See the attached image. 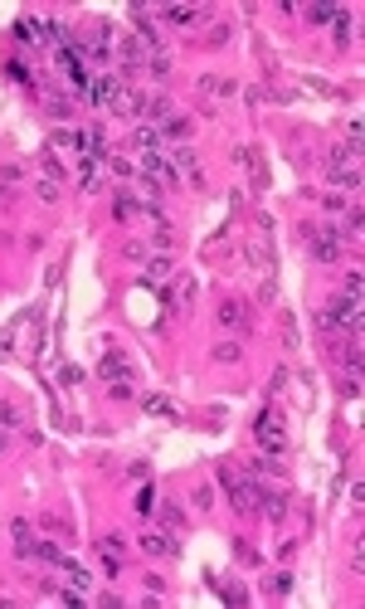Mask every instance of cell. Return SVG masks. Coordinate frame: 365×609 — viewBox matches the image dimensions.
I'll return each mask as SVG.
<instances>
[{
  "mask_svg": "<svg viewBox=\"0 0 365 609\" xmlns=\"http://www.w3.org/2000/svg\"><path fill=\"white\" fill-rule=\"evenodd\" d=\"M20 424V414H15V405H0V429H15Z\"/></svg>",
  "mask_w": 365,
  "mask_h": 609,
  "instance_id": "obj_25",
  "label": "cell"
},
{
  "mask_svg": "<svg viewBox=\"0 0 365 609\" xmlns=\"http://www.w3.org/2000/svg\"><path fill=\"white\" fill-rule=\"evenodd\" d=\"M283 342H287V347H302V337H297V322H292L287 312H283Z\"/></svg>",
  "mask_w": 365,
  "mask_h": 609,
  "instance_id": "obj_22",
  "label": "cell"
},
{
  "mask_svg": "<svg viewBox=\"0 0 365 609\" xmlns=\"http://www.w3.org/2000/svg\"><path fill=\"white\" fill-rule=\"evenodd\" d=\"M141 405H146V414H161V419H180V405H175V400H166V395H146Z\"/></svg>",
  "mask_w": 365,
  "mask_h": 609,
  "instance_id": "obj_10",
  "label": "cell"
},
{
  "mask_svg": "<svg viewBox=\"0 0 365 609\" xmlns=\"http://www.w3.org/2000/svg\"><path fill=\"white\" fill-rule=\"evenodd\" d=\"M219 487L229 492L234 512H253V478H243L234 463H219Z\"/></svg>",
  "mask_w": 365,
  "mask_h": 609,
  "instance_id": "obj_2",
  "label": "cell"
},
{
  "mask_svg": "<svg viewBox=\"0 0 365 609\" xmlns=\"http://www.w3.org/2000/svg\"><path fill=\"white\" fill-rule=\"evenodd\" d=\"M195 507H200V512L204 507H214V492H209V487H195Z\"/></svg>",
  "mask_w": 365,
  "mask_h": 609,
  "instance_id": "obj_28",
  "label": "cell"
},
{
  "mask_svg": "<svg viewBox=\"0 0 365 609\" xmlns=\"http://www.w3.org/2000/svg\"><path fill=\"white\" fill-rule=\"evenodd\" d=\"M151 507H156V492H151V487H146V492H141V497H137V512H151Z\"/></svg>",
  "mask_w": 365,
  "mask_h": 609,
  "instance_id": "obj_29",
  "label": "cell"
},
{
  "mask_svg": "<svg viewBox=\"0 0 365 609\" xmlns=\"http://www.w3.org/2000/svg\"><path fill=\"white\" fill-rule=\"evenodd\" d=\"M146 268H151V273H146V283H156V278H170V273H175V263L166 259V254H161V259H151Z\"/></svg>",
  "mask_w": 365,
  "mask_h": 609,
  "instance_id": "obj_16",
  "label": "cell"
},
{
  "mask_svg": "<svg viewBox=\"0 0 365 609\" xmlns=\"http://www.w3.org/2000/svg\"><path fill=\"white\" fill-rule=\"evenodd\" d=\"M195 303V278H180L175 283V298H170V307H190Z\"/></svg>",
  "mask_w": 365,
  "mask_h": 609,
  "instance_id": "obj_15",
  "label": "cell"
},
{
  "mask_svg": "<svg viewBox=\"0 0 365 609\" xmlns=\"http://www.w3.org/2000/svg\"><path fill=\"white\" fill-rule=\"evenodd\" d=\"M161 15L170 20V25H195V15H200V10H190V5H166Z\"/></svg>",
  "mask_w": 365,
  "mask_h": 609,
  "instance_id": "obj_14",
  "label": "cell"
},
{
  "mask_svg": "<svg viewBox=\"0 0 365 609\" xmlns=\"http://www.w3.org/2000/svg\"><path fill=\"white\" fill-rule=\"evenodd\" d=\"M302 244H307V254H312L317 263H341V254H346V249L336 244V234H331V224H317V229L307 224V234H302Z\"/></svg>",
  "mask_w": 365,
  "mask_h": 609,
  "instance_id": "obj_3",
  "label": "cell"
},
{
  "mask_svg": "<svg viewBox=\"0 0 365 609\" xmlns=\"http://www.w3.org/2000/svg\"><path fill=\"white\" fill-rule=\"evenodd\" d=\"M361 293H365V278H361V268H351V273H346V298L361 303Z\"/></svg>",
  "mask_w": 365,
  "mask_h": 609,
  "instance_id": "obj_17",
  "label": "cell"
},
{
  "mask_svg": "<svg viewBox=\"0 0 365 609\" xmlns=\"http://www.w3.org/2000/svg\"><path fill=\"white\" fill-rule=\"evenodd\" d=\"M268 595H292V575H287V570H278V575L268 580Z\"/></svg>",
  "mask_w": 365,
  "mask_h": 609,
  "instance_id": "obj_19",
  "label": "cell"
},
{
  "mask_svg": "<svg viewBox=\"0 0 365 609\" xmlns=\"http://www.w3.org/2000/svg\"><path fill=\"white\" fill-rule=\"evenodd\" d=\"M253 434H258L263 448H273V453H283V448H287V424H283V414H278V410H263V414L253 419Z\"/></svg>",
  "mask_w": 365,
  "mask_h": 609,
  "instance_id": "obj_4",
  "label": "cell"
},
{
  "mask_svg": "<svg viewBox=\"0 0 365 609\" xmlns=\"http://www.w3.org/2000/svg\"><path fill=\"white\" fill-rule=\"evenodd\" d=\"M307 20H317V25H326V20H336V10H331V5H312V10H307Z\"/></svg>",
  "mask_w": 365,
  "mask_h": 609,
  "instance_id": "obj_24",
  "label": "cell"
},
{
  "mask_svg": "<svg viewBox=\"0 0 365 609\" xmlns=\"http://www.w3.org/2000/svg\"><path fill=\"white\" fill-rule=\"evenodd\" d=\"M219 322H224V327H248V307L243 303H224L219 307Z\"/></svg>",
  "mask_w": 365,
  "mask_h": 609,
  "instance_id": "obj_11",
  "label": "cell"
},
{
  "mask_svg": "<svg viewBox=\"0 0 365 609\" xmlns=\"http://www.w3.org/2000/svg\"><path fill=\"white\" fill-rule=\"evenodd\" d=\"M214 361H219V366L239 361V347H234V342H219V347H214Z\"/></svg>",
  "mask_w": 365,
  "mask_h": 609,
  "instance_id": "obj_21",
  "label": "cell"
},
{
  "mask_svg": "<svg viewBox=\"0 0 365 609\" xmlns=\"http://www.w3.org/2000/svg\"><path fill=\"white\" fill-rule=\"evenodd\" d=\"M0 453H5V429H0Z\"/></svg>",
  "mask_w": 365,
  "mask_h": 609,
  "instance_id": "obj_31",
  "label": "cell"
},
{
  "mask_svg": "<svg viewBox=\"0 0 365 609\" xmlns=\"http://www.w3.org/2000/svg\"><path fill=\"white\" fill-rule=\"evenodd\" d=\"M146 171L156 175V180H175V175H170V166H166V156H146Z\"/></svg>",
  "mask_w": 365,
  "mask_h": 609,
  "instance_id": "obj_20",
  "label": "cell"
},
{
  "mask_svg": "<svg viewBox=\"0 0 365 609\" xmlns=\"http://www.w3.org/2000/svg\"><path fill=\"white\" fill-rule=\"evenodd\" d=\"M137 151L141 156H166V132L161 127H137Z\"/></svg>",
  "mask_w": 365,
  "mask_h": 609,
  "instance_id": "obj_7",
  "label": "cell"
},
{
  "mask_svg": "<svg viewBox=\"0 0 365 609\" xmlns=\"http://www.w3.org/2000/svg\"><path fill=\"white\" fill-rule=\"evenodd\" d=\"M341 361H346V371L351 376H361V347L351 342V347H341Z\"/></svg>",
  "mask_w": 365,
  "mask_h": 609,
  "instance_id": "obj_18",
  "label": "cell"
},
{
  "mask_svg": "<svg viewBox=\"0 0 365 609\" xmlns=\"http://www.w3.org/2000/svg\"><path fill=\"white\" fill-rule=\"evenodd\" d=\"M341 390H346V400H356V395H361V376H346V385H341Z\"/></svg>",
  "mask_w": 365,
  "mask_h": 609,
  "instance_id": "obj_30",
  "label": "cell"
},
{
  "mask_svg": "<svg viewBox=\"0 0 365 609\" xmlns=\"http://www.w3.org/2000/svg\"><path fill=\"white\" fill-rule=\"evenodd\" d=\"M326 166H331V180H336L341 190H361V171H356V156H346V146H336V151L326 156Z\"/></svg>",
  "mask_w": 365,
  "mask_h": 609,
  "instance_id": "obj_6",
  "label": "cell"
},
{
  "mask_svg": "<svg viewBox=\"0 0 365 609\" xmlns=\"http://www.w3.org/2000/svg\"><path fill=\"white\" fill-rule=\"evenodd\" d=\"M317 327H326V332H361V303L356 298H336V303H326V312L317 317Z\"/></svg>",
  "mask_w": 365,
  "mask_h": 609,
  "instance_id": "obj_1",
  "label": "cell"
},
{
  "mask_svg": "<svg viewBox=\"0 0 365 609\" xmlns=\"http://www.w3.org/2000/svg\"><path fill=\"white\" fill-rule=\"evenodd\" d=\"M248 263H253L258 273H273V254L263 249V239H253V244H248Z\"/></svg>",
  "mask_w": 365,
  "mask_h": 609,
  "instance_id": "obj_13",
  "label": "cell"
},
{
  "mask_svg": "<svg viewBox=\"0 0 365 609\" xmlns=\"http://www.w3.org/2000/svg\"><path fill=\"white\" fill-rule=\"evenodd\" d=\"M10 536H15V551H20V556H35V526L25 522V517L10 522Z\"/></svg>",
  "mask_w": 365,
  "mask_h": 609,
  "instance_id": "obj_8",
  "label": "cell"
},
{
  "mask_svg": "<svg viewBox=\"0 0 365 609\" xmlns=\"http://www.w3.org/2000/svg\"><path fill=\"white\" fill-rule=\"evenodd\" d=\"M161 517H166V526H185V512H180V507H161Z\"/></svg>",
  "mask_w": 365,
  "mask_h": 609,
  "instance_id": "obj_27",
  "label": "cell"
},
{
  "mask_svg": "<svg viewBox=\"0 0 365 609\" xmlns=\"http://www.w3.org/2000/svg\"><path fill=\"white\" fill-rule=\"evenodd\" d=\"M141 551H146V556H175L180 546H175L166 531H146V536H141Z\"/></svg>",
  "mask_w": 365,
  "mask_h": 609,
  "instance_id": "obj_9",
  "label": "cell"
},
{
  "mask_svg": "<svg viewBox=\"0 0 365 609\" xmlns=\"http://www.w3.org/2000/svg\"><path fill=\"white\" fill-rule=\"evenodd\" d=\"M351 30H356V25H351L346 15H336V44H351Z\"/></svg>",
  "mask_w": 365,
  "mask_h": 609,
  "instance_id": "obj_23",
  "label": "cell"
},
{
  "mask_svg": "<svg viewBox=\"0 0 365 609\" xmlns=\"http://www.w3.org/2000/svg\"><path fill=\"white\" fill-rule=\"evenodd\" d=\"M15 35H20L25 44H35V40H40V35H35V20H20V25H15Z\"/></svg>",
  "mask_w": 365,
  "mask_h": 609,
  "instance_id": "obj_26",
  "label": "cell"
},
{
  "mask_svg": "<svg viewBox=\"0 0 365 609\" xmlns=\"http://www.w3.org/2000/svg\"><path fill=\"white\" fill-rule=\"evenodd\" d=\"M59 570L74 580V590H88V585H93V580H88V570H83L79 561H69V556H59Z\"/></svg>",
  "mask_w": 365,
  "mask_h": 609,
  "instance_id": "obj_12",
  "label": "cell"
},
{
  "mask_svg": "<svg viewBox=\"0 0 365 609\" xmlns=\"http://www.w3.org/2000/svg\"><path fill=\"white\" fill-rule=\"evenodd\" d=\"M98 371H103V381H108V390H112V395H132V366H127V356H122V351H108Z\"/></svg>",
  "mask_w": 365,
  "mask_h": 609,
  "instance_id": "obj_5",
  "label": "cell"
}]
</instances>
